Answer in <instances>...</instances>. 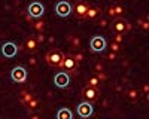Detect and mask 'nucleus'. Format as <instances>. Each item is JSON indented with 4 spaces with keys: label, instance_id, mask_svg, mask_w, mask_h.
Returning a JSON list of instances; mask_svg holds the SVG:
<instances>
[{
    "label": "nucleus",
    "instance_id": "nucleus-26",
    "mask_svg": "<svg viewBox=\"0 0 149 119\" xmlns=\"http://www.w3.org/2000/svg\"><path fill=\"white\" fill-rule=\"evenodd\" d=\"M113 42H115V43H118V45H121V43L124 42V34H115Z\"/></svg>",
    "mask_w": 149,
    "mask_h": 119
},
{
    "label": "nucleus",
    "instance_id": "nucleus-11",
    "mask_svg": "<svg viewBox=\"0 0 149 119\" xmlns=\"http://www.w3.org/2000/svg\"><path fill=\"white\" fill-rule=\"evenodd\" d=\"M27 12H29V17L30 18H34V19L36 18H40L43 15V6H42V3H31L29 6Z\"/></svg>",
    "mask_w": 149,
    "mask_h": 119
},
{
    "label": "nucleus",
    "instance_id": "nucleus-13",
    "mask_svg": "<svg viewBox=\"0 0 149 119\" xmlns=\"http://www.w3.org/2000/svg\"><path fill=\"white\" fill-rule=\"evenodd\" d=\"M100 15H102L100 8H97V6H90L88 10H86L85 19H88V21H95V19L100 18Z\"/></svg>",
    "mask_w": 149,
    "mask_h": 119
},
{
    "label": "nucleus",
    "instance_id": "nucleus-1",
    "mask_svg": "<svg viewBox=\"0 0 149 119\" xmlns=\"http://www.w3.org/2000/svg\"><path fill=\"white\" fill-rule=\"evenodd\" d=\"M64 54L61 52V51H49L46 54V63L51 66V67H60L63 66V61H64Z\"/></svg>",
    "mask_w": 149,
    "mask_h": 119
},
{
    "label": "nucleus",
    "instance_id": "nucleus-27",
    "mask_svg": "<svg viewBox=\"0 0 149 119\" xmlns=\"http://www.w3.org/2000/svg\"><path fill=\"white\" fill-rule=\"evenodd\" d=\"M95 76H97V79L100 80V82H104V80H107V75L104 73V71H102V73H97Z\"/></svg>",
    "mask_w": 149,
    "mask_h": 119
},
{
    "label": "nucleus",
    "instance_id": "nucleus-16",
    "mask_svg": "<svg viewBox=\"0 0 149 119\" xmlns=\"http://www.w3.org/2000/svg\"><path fill=\"white\" fill-rule=\"evenodd\" d=\"M125 97H127V100H128V101L134 103V101H137V98H139V92H137V89L130 88V89H127V91H125Z\"/></svg>",
    "mask_w": 149,
    "mask_h": 119
},
{
    "label": "nucleus",
    "instance_id": "nucleus-28",
    "mask_svg": "<svg viewBox=\"0 0 149 119\" xmlns=\"http://www.w3.org/2000/svg\"><path fill=\"white\" fill-rule=\"evenodd\" d=\"M36 40H37V43L45 42V36H43L42 33H37V34H36Z\"/></svg>",
    "mask_w": 149,
    "mask_h": 119
},
{
    "label": "nucleus",
    "instance_id": "nucleus-21",
    "mask_svg": "<svg viewBox=\"0 0 149 119\" xmlns=\"http://www.w3.org/2000/svg\"><path fill=\"white\" fill-rule=\"evenodd\" d=\"M109 48H110V51L113 52V54H119V51H121V45H118V43H115L113 40H112L110 43H109Z\"/></svg>",
    "mask_w": 149,
    "mask_h": 119
},
{
    "label": "nucleus",
    "instance_id": "nucleus-19",
    "mask_svg": "<svg viewBox=\"0 0 149 119\" xmlns=\"http://www.w3.org/2000/svg\"><path fill=\"white\" fill-rule=\"evenodd\" d=\"M37 107H39V101H37V98H33V100L29 101V104H27V109H29L30 113H34V112L37 110Z\"/></svg>",
    "mask_w": 149,
    "mask_h": 119
},
{
    "label": "nucleus",
    "instance_id": "nucleus-32",
    "mask_svg": "<svg viewBox=\"0 0 149 119\" xmlns=\"http://www.w3.org/2000/svg\"><path fill=\"white\" fill-rule=\"evenodd\" d=\"M107 15H109V17H115V10H113V6H110V8L107 9Z\"/></svg>",
    "mask_w": 149,
    "mask_h": 119
},
{
    "label": "nucleus",
    "instance_id": "nucleus-12",
    "mask_svg": "<svg viewBox=\"0 0 149 119\" xmlns=\"http://www.w3.org/2000/svg\"><path fill=\"white\" fill-rule=\"evenodd\" d=\"M88 8H90V5H88V3H85V2H79V3H76V5H74V8H73V14H74V17H76V18H85Z\"/></svg>",
    "mask_w": 149,
    "mask_h": 119
},
{
    "label": "nucleus",
    "instance_id": "nucleus-30",
    "mask_svg": "<svg viewBox=\"0 0 149 119\" xmlns=\"http://www.w3.org/2000/svg\"><path fill=\"white\" fill-rule=\"evenodd\" d=\"M107 59H109V61H112V63H113L115 59H116V54H113V52H109V55H107Z\"/></svg>",
    "mask_w": 149,
    "mask_h": 119
},
{
    "label": "nucleus",
    "instance_id": "nucleus-8",
    "mask_svg": "<svg viewBox=\"0 0 149 119\" xmlns=\"http://www.w3.org/2000/svg\"><path fill=\"white\" fill-rule=\"evenodd\" d=\"M78 66H79V64L74 61L73 55H66V57H64V61H63V66H61V68H63L66 73H73V71L78 68Z\"/></svg>",
    "mask_w": 149,
    "mask_h": 119
},
{
    "label": "nucleus",
    "instance_id": "nucleus-17",
    "mask_svg": "<svg viewBox=\"0 0 149 119\" xmlns=\"http://www.w3.org/2000/svg\"><path fill=\"white\" fill-rule=\"evenodd\" d=\"M33 98H34V97H33L29 91H22V92H21V103H22L24 106H27L29 101H31Z\"/></svg>",
    "mask_w": 149,
    "mask_h": 119
},
{
    "label": "nucleus",
    "instance_id": "nucleus-22",
    "mask_svg": "<svg viewBox=\"0 0 149 119\" xmlns=\"http://www.w3.org/2000/svg\"><path fill=\"white\" fill-rule=\"evenodd\" d=\"M69 40L72 42V46L73 48H81V39L78 37V36H70Z\"/></svg>",
    "mask_w": 149,
    "mask_h": 119
},
{
    "label": "nucleus",
    "instance_id": "nucleus-2",
    "mask_svg": "<svg viewBox=\"0 0 149 119\" xmlns=\"http://www.w3.org/2000/svg\"><path fill=\"white\" fill-rule=\"evenodd\" d=\"M10 79L17 82V83H22L27 80V70L21 67V66H17L10 70Z\"/></svg>",
    "mask_w": 149,
    "mask_h": 119
},
{
    "label": "nucleus",
    "instance_id": "nucleus-3",
    "mask_svg": "<svg viewBox=\"0 0 149 119\" xmlns=\"http://www.w3.org/2000/svg\"><path fill=\"white\" fill-rule=\"evenodd\" d=\"M130 28H131V26L122 18H116L113 21V24H112V30H113L116 34H125Z\"/></svg>",
    "mask_w": 149,
    "mask_h": 119
},
{
    "label": "nucleus",
    "instance_id": "nucleus-23",
    "mask_svg": "<svg viewBox=\"0 0 149 119\" xmlns=\"http://www.w3.org/2000/svg\"><path fill=\"white\" fill-rule=\"evenodd\" d=\"M113 10H115V17L116 18H121V15L124 14V8L121 5H115L113 6Z\"/></svg>",
    "mask_w": 149,
    "mask_h": 119
},
{
    "label": "nucleus",
    "instance_id": "nucleus-24",
    "mask_svg": "<svg viewBox=\"0 0 149 119\" xmlns=\"http://www.w3.org/2000/svg\"><path fill=\"white\" fill-rule=\"evenodd\" d=\"M93 70L95 71V75H97V73H102V71H104V67H103L102 63H95V64L93 66Z\"/></svg>",
    "mask_w": 149,
    "mask_h": 119
},
{
    "label": "nucleus",
    "instance_id": "nucleus-25",
    "mask_svg": "<svg viewBox=\"0 0 149 119\" xmlns=\"http://www.w3.org/2000/svg\"><path fill=\"white\" fill-rule=\"evenodd\" d=\"M73 58H74V61L79 64L81 61H84V54H82V52H76V54L73 55Z\"/></svg>",
    "mask_w": 149,
    "mask_h": 119
},
{
    "label": "nucleus",
    "instance_id": "nucleus-29",
    "mask_svg": "<svg viewBox=\"0 0 149 119\" xmlns=\"http://www.w3.org/2000/svg\"><path fill=\"white\" fill-rule=\"evenodd\" d=\"M98 27H102V28H104L106 26H107V19H104V18H102V19H98V24H97Z\"/></svg>",
    "mask_w": 149,
    "mask_h": 119
},
{
    "label": "nucleus",
    "instance_id": "nucleus-6",
    "mask_svg": "<svg viewBox=\"0 0 149 119\" xmlns=\"http://www.w3.org/2000/svg\"><path fill=\"white\" fill-rule=\"evenodd\" d=\"M100 95V89L98 88H93V86H86L82 89V97L85 101H95Z\"/></svg>",
    "mask_w": 149,
    "mask_h": 119
},
{
    "label": "nucleus",
    "instance_id": "nucleus-7",
    "mask_svg": "<svg viewBox=\"0 0 149 119\" xmlns=\"http://www.w3.org/2000/svg\"><path fill=\"white\" fill-rule=\"evenodd\" d=\"M76 110H78V115L81 118H90L93 115V110L94 109H93V106H91L90 101H82V103L78 104Z\"/></svg>",
    "mask_w": 149,
    "mask_h": 119
},
{
    "label": "nucleus",
    "instance_id": "nucleus-14",
    "mask_svg": "<svg viewBox=\"0 0 149 119\" xmlns=\"http://www.w3.org/2000/svg\"><path fill=\"white\" fill-rule=\"evenodd\" d=\"M37 46H39V43H37L36 37H27L26 43H24V46H22V49L26 51V52H30L31 54V52H36Z\"/></svg>",
    "mask_w": 149,
    "mask_h": 119
},
{
    "label": "nucleus",
    "instance_id": "nucleus-18",
    "mask_svg": "<svg viewBox=\"0 0 149 119\" xmlns=\"http://www.w3.org/2000/svg\"><path fill=\"white\" fill-rule=\"evenodd\" d=\"M86 85L93 86V88H98V85H100V80L97 79L95 75H93V76H90L88 79H86Z\"/></svg>",
    "mask_w": 149,
    "mask_h": 119
},
{
    "label": "nucleus",
    "instance_id": "nucleus-4",
    "mask_svg": "<svg viewBox=\"0 0 149 119\" xmlns=\"http://www.w3.org/2000/svg\"><path fill=\"white\" fill-rule=\"evenodd\" d=\"M91 52H103L106 49V39L102 36H94L90 42Z\"/></svg>",
    "mask_w": 149,
    "mask_h": 119
},
{
    "label": "nucleus",
    "instance_id": "nucleus-33",
    "mask_svg": "<svg viewBox=\"0 0 149 119\" xmlns=\"http://www.w3.org/2000/svg\"><path fill=\"white\" fill-rule=\"evenodd\" d=\"M148 27H149V26H148V19H145V21L142 22V28L146 31V30H148Z\"/></svg>",
    "mask_w": 149,
    "mask_h": 119
},
{
    "label": "nucleus",
    "instance_id": "nucleus-31",
    "mask_svg": "<svg viewBox=\"0 0 149 119\" xmlns=\"http://www.w3.org/2000/svg\"><path fill=\"white\" fill-rule=\"evenodd\" d=\"M29 64H30L31 67H36V66H37V59H36L34 57H31V58L29 59Z\"/></svg>",
    "mask_w": 149,
    "mask_h": 119
},
{
    "label": "nucleus",
    "instance_id": "nucleus-35",
    "mask_svg": "<svg viewBox=\"0 0 149 119\" xmlns=\"http://www.w3.org/2000/svg\"><path fill=\"white\" fill-rule=\"evenodd\" d=\"M143 92L148 95V92H149V86H148V85H143Z\"/></svg>",
    "mask_w": 149,
    "mask_h": 119
},
{
    "label": "nucleus",
    "instance_id": "nucleus-9",
    "mask_svg": "<svg viewBox=\"0 0 149 119\" xmlns=\"http://www.w3.org/2000/svg\"><path fill=\"white\" fill-rule=\"evenodd\" d=\"M70 12H72V6L69 2H60L55 5V14L58 17H69L70 15Z\"/></svg>",
    "mask_w": 149,
    "mask_h": 119
},
{
    "label": "nucleus",
    "instance_id": "nucleus-10",
    "mask_svg": "<svg viewBox=\"0 0 149 119\" xmlns=\"http://www.w3.org/2000/svg\"><path fill=\"white\" fill-rule=\"evenodd\" d=\"M18 52V48L15 43H12V42H6L3 46H2V55L6 57V58H12V57H15Z\"/></svg>",
    "mask_w": 149,
    "mask_h": 119
},
{
    "label": "nucleus",
    "instance_id": "nucleus-15",
    "mask_svg": "<svg viewBox=\"0 0 149 119\" xmlns=\"http://www.w3.org/2000/svg\"><path fill=\"white\" fill-rule=\"evenodd\" d=\"M57 119H73V113L70 109H67V107H61V109L57 112L55 115Z\"/></svg>",
    "mask_w": 149,
    "mask_h": 119
},
{
    "label": "nucleus",
    "instance_id": "nucleus-20",
    "mask_svg": "<svg viewBox=\"0 0 149 119\" xmlns=\"http://www.w3.org/2000/svg\"><path fill=\"white\" fill-rule=\"evenodd\" d=\"M33 28H34L37 33H42L43 28H45V22H43V21H36V22L33 24Z\"/></svg>",
    "mask_w": 149,
    "mask_h": 119
},
{
    "label": "nucleus",
    "instance_id": "nucleus-34",
    "mask_svg": "<svg viewBox=\"0 0 149 119\" xmlns=\"http://www.w3.org/2000/svg\"><path fill=\"white\" fill-rule=\"evenodd\" d=\"M30 119H40V116L37 115V113H31L30 115Z\"/></svg>",
    "mask_w": 149,
    "mask_h": 119
},
{
    "label": "nucleus",
    "instance_id": "nucleus-5",
    "mask_svg": "<svg viewBox=\"0 0 149 119\" xmlns=\"http://www.w3.org/2000/svg\"><path fill=\"white\" fill-rule=\"evenodd\" d=\"M54 83L57 88H67L69 83H70V76L69 73H66V71H60V73H57L54 76Z\"/></svg>",
    "mask_w": 149,
    "mask_h": 119
}]
</instances>
